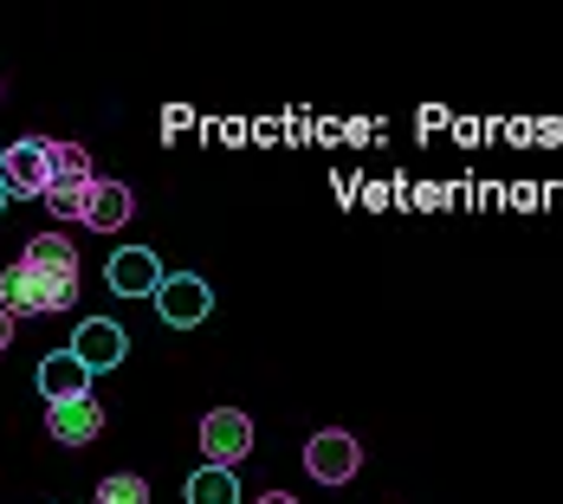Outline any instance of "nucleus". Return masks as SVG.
<instances>
[{
	"label": "nucleus",
	"instance_id": "obj_1",
	"mask_svg": "<svg viewBox=\"0 0 563 504\" xmlns=\"http://www.w3.org/2000/svg\"><path fill=\"white\" fill-rule=\"evenodd\" d=\"M78 304V279L65 272H40V266H7L0 272V311L7 317H53Z\"/></svg>",
	"mask_w": 563,
	"mask_h": 504
},
{
	"label": "nucleus",
	"instance_id": "obj_2",
	"mask_svg": "<svg viewBox=\"0 0 563 504\" xmlns=\"http://www.w3.org/2000/svg\"><path fill=\"white\" fill-rule=\"evenodd\" d=\"M46 188H53V143L46 136L7 143V156H0V194L7 201H40Z\"/></svg>",
	"mask_w": 563,
	"mask_h": 504
},
{
	"label": "nucleus",
	"instance_id": "obj_3",
	"mask_svg": "<svg viewBox=\"0 0 563 504\" xmlns=\"http://www.w3.org/2000/svg\"><path fill=\"white\" fill-rule=\"evenodd\" d=\"M85 188H91V149L85 143H53V188L40 194L53 208V221H78Z\"/></svg>",
	"mask_w": 563,
	"mask_h": 504
},
{
	"label": "nucleus",
	"instance_id": "obj_4",
	"mask_svg": "<svg viewBox=\"0 0 563 504\" xmlns=\"http://www.w3.org/2000/svg\"><path fill=\"white\" fill-rule=\"evenodd\" d=\"M150 304L163 311V324H175V331H195V324H208V317H214V291H208V279H195V272L163 279Z\"/></svg>",
	"mask_w": 563,
	"mask_h": 504
},
{
	"label": "nucleus",
	"instance_id": "obj_5",
	"mask_svg": "<svg viewBox=\"0 0 563 504\" xmlns=\"http://www.w3.org/2000/svg\"><path fill=\"white\" fill-rule=\"evenodd\" d=\"M305 466H311V479H318V485H350V479L363 472V447H356V434L324 427V434H311Z\"/></svg>",
	"mask_w": 563,
	"mask_h": 504
},
{
	"label": "nucleus",
	"instance_id": "obj_6",
	"mask_svg": "<svg viewBox=\"0 0 563 504\" xmlns=\"http://www.w3.org/2000/svg\"><path fill=\"white\" fill-rule=\"evenodd\" d=\"M201 452H208V466L233 472V466L253 452V421H246L240 407H214V414L201 421Z\"/></svg>",
	"mask_w": 563,
	"mask_h": 504
},
{
	"label": "nucleus",
	"instance_id": "obj_7",
	"mask_svg": "<svg viewBox=\"0 0 563 504\" xmlns=\"http://www.w3.org/2000/svg\"><path fill=\"white\" fill-rule=\"evenodd\" d=\"M71 356L85 362V376H104V369H117V362L130 356V336H123V324H111V317H85L78 336H71Z\"/></svg>",
	"mask_w": 563,
	"mask_h": 504
},
{
	"label": "nucleus",
	"instance_id": "obj_8",
	"mask_svg": "<svg viewBox=\"0 0 563 504\" xmlns=\"http://www.w3.org/2000/svg\"><path fill=\"white\" fill-rule=\"evenodd\" d=\"M136 214V201H130V188L123 181H104V175H91V188H85V201H78V226H98V233H117V226Z\"/></svg>",
	"mask_w": 563,
	"mask_h": 504
},
{
	"label": "nucleus",
	"instance_id": "obj_9",
	"mask_svg": "<svg viewBox=\"0 0 563 504\" xmlns=\"http://www.w3.org/2000/svg\"><path fill=\"white\" fill-rule=\"evenodd\" d=\"M46 434L65 440V447H85V440L104 434V407H98L91 394H78V401H53V407H46Z\"/></svg>",
	"mask_w": 563,
	"mask_h": 504
},
{
	"label": "nucleus",
	"instance_id": "obj_10",
	"mask_svg": "<svg viewBox=\"0 0 563 504\" xmlns=\"http://www.w3.org/2000/svg\"><path fill=\"white\" fill-rule=\"evenodd\" d=\"M156 284H163V259L150 253V246H123L111 259V291L117 298H156Z\"/></svg>",
	"mask_w": 563,
	"mask_h": 504
},
{
	"label": "nucleus",
	"instance_id": "obj_11",
	"mask_svg": "<svg viewBox=\"0 0 563 504\" xmlns=\"http://www.w3.org/2000/svg\"><path fill=\"white\" fill-rule=\"evenodd\" d=\"M40 394H46V407L53 401H78V394H91V376H85V362L65 349V356H46L40 362Z\"/></svg>",
	"mask_w": 563,
	"mask_h": 504
},
{
	"label": "nucleus",
	"instance_id": "obj_12",
	"mask_svg": "<svg viewBox=\"0 0 563 504\" xmlns=\"http://www.w3.org/2000/svg\"><path fill=\"white\" fill-rule=\"evenodd\" d=\"M20 266H40V272H65V279H78V253H71L65 233H40V239H26Z\"/></svg>",
	"mask_w": 563,
	"mask_h": 504
},
{
	"label": "nucleus",
	"instance_id": "obj_13",
	"mask_svg": "<svg viewBox=\"0 0 563 504\" xmlns=\"http://www.w3.org/2000/svg\"><path fill=\"white\" fill-rule=\"evenodd\" d=\"M188 504H240V479L221 472V466H201L188 479Z\"/></svg>",
	"mask_w": 563,
	"mask_h": 504
},
{
	"label": "nucleus",
	"instance_id": "obj_14",
	"mask_svg": "<svg viewBox=\"0 0 563 504\" xmlns=\"http://www.w3.org/2000/svg\"><path fill=\"white\" fill-rule=\"evenodd\" d=\"M98 504H150V485H143L136 472H111V479L98 485Z\"/></svg>",
	"mask_w": 563,
	"mask_h": 504
},
{
	"label": "nucleus",
	"instance_id": "obj_15",
	"mask_svg": "<svg viewBox=\"0 0 563 504\" xmlns=\"http://www.w3.org/2000/svg\"><path fill=\"white\" fill-rule=\"evenodd\" d=\"M7 343H13V317H7V311H0V349H7Z\"/></svg>",
	"mask_w": 563,
	"mask_h": 504
},
{
	"label": "nucleus",
	"instance_id": "obj_16",
	"mask_svg": "<svg viewBox=\"0 0 563 504\" xmlns=\"http://www.w3.org/2000/svg\"><path fill=\"white\" fill-rule=\"evenodd\" d=\"M260 504H298V499H291V492H266Z\"/></svg>",
	"mask_w": 563,
	"mask_h": 504
},
{
	"label": "nucleus",
	"instance_id": "obj_17",
	"mask_svg": "<svg viewBox=\"0 0 563 504\" xmlns=\"http://www.w3.org/2000/svg\"><path fill=\"white\" fill-rule=\"evenodd\" d=\"M0 208H7V194H0Z\"/></svg>",
	"mask_w": 563,
	"mask_h": 504
}]
</instances>
